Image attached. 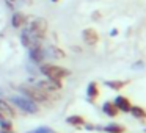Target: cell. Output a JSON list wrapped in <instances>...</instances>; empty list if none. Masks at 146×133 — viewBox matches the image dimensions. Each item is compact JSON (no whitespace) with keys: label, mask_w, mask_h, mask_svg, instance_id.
Returning <instances> with one entry per match:
<instances>
[{"label":"cell","mask_w":146,"mask_h":133,"mask_svg":"<svg viewBox=\"0 0 146 133\" xmlns=\"http://www.w3.org/2000/svg\"><path fill=\"white\" fill-rule=\"evenodd\" d=\"M27 20H29V17H27L24 13L14 11L13 16H11V25H13L14 28H22L24 25H27Z\"/></svg>","instance_id":"obj_10"},{"label":"cell","mask_w":146,"mask_h":133,"mask_svg":"<svg viewBox=\"0 0 146 133\" xmlns=\"http://www.w3.org/2000/svg\"><path fill=\"white\" fill-rule=\"evenodd\" d=\"M110 35H111V36H116V35H118V30H116V28H113V30L110 32Z\"/></svg>","instance_id":"obj_22"},{"label":"cell","mask_w":146,"mask_h":133,"mask_svg":"<svg viewBox=\"0 0 146 133\" xmlns=\"http://www.w3.org/2000/svg\"><path fill=\"white\" fill-rule=\"evenodd\" d=\"M55 133H57V132H55Z\"/></svg>","instance_id":"obj_24"},{"label":"cell","mask_w":146,"mask_h":133,"mask_svg":"<svg viewBox=\"0 0 146 133\" xmlns=\"http://www.w3.org/2000/svg\"><path fill=\"white\" fill-rule=\"evenodd\" d=\"M0 130H13V122H11V119L0 117Z\"/></svg>","instance_id":"obj_18"},{"label":"cell","mask_w":146,"mask_h":133,"mask_svg":"<svg viewBox=\"0 0 146 133\" xmlns=\"http://www.w3.org/2000/svg\"><path fill=\"white\" fill-rule=\"evenodd\" d=\"M19 92L25 97H29L30 100H33L35 103L38 105H50L54 99L50 97L49 94H46L42 89H39L36 85H21L19 88Z\"/></svg>","instance_id":"obj_1"},{"label":"cell","mask_w":146,"mask_h":133,"mask_svg":"<svg viewBox=\"0 0 146 133\" xmlns=\"http://www.w3.org/2000/svg\"><path fill=\"white\" fill-rule=\"evenodd\" d=\"M127 85H129L127 80H107V82H105V86L113 89V91H119V89H123L124 86H127Z\"/></svg>","instance_id":"obj_15"},{"label":"cell","mask_w":146,"mask_h":133,"mask_svg":"<svg viewBox=\"0 0 146 133\" xmlns=\"http://www.w3.org/2000/svg\"><path fill=\"white\" fill-rule=\"evenodd\" d=\"M102 111H104V114H107L108 117H116L118 114H119V110L116 108V105H115L113 102H105V103L102 105Z\"/></svg>","instance_id":"obj_13"},{"label":"cell","mask_w":146,"mask_h":133,"mask_svg":"<svg viewBox=\"0 0 146 133\" xmlns=\"http://www.w3.org/2000/svg\"><path fill=\"white\" fill-rule=\"evenodd\" d=\"M8 102H10L13 107L22 110L24 113H29V114L39 113V105L35 103L33 100H30L29 97H25V95H22V94H13V95H10V100H8Z\"/></svg>","instance_id":"obj_3"},{"label":"cell","mask_w":146,"mask_h":133,"mask_svg":"<svg viewBox=\"0 0 146 133\" xmlns=\"http://www.w3.org/2000/svg\"><path fill=\"white\" fill-rule=\"evenodd\" d=\"M47 20L42 19V17H35V19L30 22V25L27 27V30H29L30 36L33 38V41L36 42V44H41V41L44 39L46 33H47Z\"/></svg>","instance_id":"obj_4"},{"label":"cell","mask_w":146,"mask_h":133,"mask_svg":"<svg viewBox=\"0 0 146 133\" xmlns=\"http://www.w3.org/2000/svg\"><path fill=\"white\" fill-rule=\"evenodd\" d=\"M46 52V58H55V60H63L64 57H66V53H64L63 50H61L60 47H57V45H49L47 49H44Z\"/></svg>","instance_id":"obj_11"},{"label":"cell","mask_w":146,"mask_h":133,"mask_svg":"<svg viewBox=\"0 0 146 133\" xmlns=\"http://www.w3.org/2000/svg\"><path fill=\"white\" fill-rule=\"evenodd\" d=\"M82 38H83V42H85L86 45H96L99 42V33L98 30H94L93 27H90V28H85L82 32Z\"/></svg>","instance_id":"obj_7"},{"label":"cell","mask_w":146,"mask_h":133,"mask_svg":"<svg viewBox=\"0 0 146 133\" xmlns=\"http://www.w3.org/2000/svg\"><path fill=\"white\" fill-rule=\"evenodd\" d=\"M113 103L116 105V108L119 111H123V113H129L130 107H132L130 100L126 97V95H116V97H115V100H113Z\"/></svg>","instance_id":"obj_9"},{"label":"cell","mask_w":146,"mask_h":133,"mask_svg":"<svg viewBox=\"0 0 146 133\" xmlns=\"http://www.w3.org/2000/svg\"><path fill=\"white\" fill-rule=\"evenodd\" d=\"M50 2H54V3H57V2H60V0H50Z\"/></svg>","instance_id":"obj_23"},{"label":"cell","mask_w":146,"mask_h":133,"mask_svg":"<svg viewBox=\"0 0 146 133\" xmlns=\"http://www.w3.org/2000/svg\"><path fill=\"white\" fill-rule=\"evenodd\" d=\"M129 113L132 114L135 119H140V120H145L146 119V110L143 107H140V105H132Z\"/></svg>","instance_id":"obj_16"},{"label":"cell","mask_w":146,"mask_h":133,"mask_svg":"<svg viewBox=\"0 0 146 133\" xmlns=\"http://www.w3.org/2000/svg\"><path fill=\"white\" fill-rule=\"evenodd\" d=\"M66 122L72 127H83L86 124V120H85V117L80 116V114H72V116L66 117Z\"/></svg>","instance_id":"obj_14"},{"label":"cell","mask_w":146,"mask_h":133,"mask_svg":"<svg viewBox=\"0 0 146 133\" xmlns=\"http://www.w3.org/2000/svg\"><path fill=\"white\" fill-rule=\"evenodd\" d=\"M29 133H55V132L50 127H38V128L32 130V132H29Z\"/></svg>","instance_id":"obj_19"},{"label":"cell","mask_w":146,"mask_h":133,"mask_svg":"<svg viewBox=\"0 0 146 133\" xmlns=\"http://www.w3.org/2000/svg\"><path fill=\"white\" fill-rule=\"evenodd\" d=\"M0 133H16L14 130H0Z\"/></svg>","instance_id":"obj_21"},{"label":"cell","mask_w":146,"mask_h":133,"mask_svg":"<svg viewBox=\"0 0 146 133\" xmlns=\"http://www.w3.org/2000/svg\"><path fill=\"white\" fill-rule=\"evenodd\" d=\"M5 2H7V3H8V7H10V8H13V10L17 7V0H5Z\"/></svg>","instance_id":"obj_20"},{"label":"cell","mask_w":146,"mask_h":133,"mask_svg":"<svg viewBox=\"0 0 146 133\" xmlns=\"http://www.w3.org/2000/svg\"><path fill=\"white\" fill-rule=\"evenodd\" d=\"M39 72L49 80H57V82H61L63 78L71 75V70L66 69L63 66H58V64H52V63H42L39 66Z\"/></svg>","instance_id":"obj_2"},{"label":"cell","mask_w":146,"mask_h":133,"mask_svg":"<svg viewBox=\"0 0 146 133\" xmlns=\"http://www.w3.org/2000/svg\"><path fill=\"white\" fill-rule=\"evenodd\" d=\"M36 86H38L39 89H42L46 94H49L52 99H54L55 94H58V92L61 91V88H63V83H61V82H57V80L44 78V80H39V82H36Z\"/></svg>","instance_id":"obj_5"},{"label":"cell","mask_w":146,"mask_h":133,"mask_svg":"<svg viewBox=\"0 0 146 133\" xmlns=\"http://www.w3.org/2000/svg\"><path fill=\"white\" fill-rule=\"evenodd\" d=\"M29 57L35 64H39V66H41L46 60V52H44V49H42V45L39 44V45H35V47H30L29 49Z\"/></svg>","instance_id":"obj_6"},{"label":"cell","mask_w":146,"mask_h":133,"mask_svg":"<svg viewBox=\"0 0 146 133\" xmlns=\"http://www.w3.org/2000/svg\"><path fill=\"white\" fill-rule=\"evenodd\" d=\"M86 95H88L90 102H96L101 95V91H99V85L96 82L88 83V88H86Z\"/></svg>","instance_id":"obj_12"},{"label":"cell","mask_w":146,"mask_h":133,"mask_svg":"<svg viewBox=\"0 0 146 133\" xmlns=\"http://www.w3.org/2000/svg\"><path fill=\"white\" fill-rule=\"evenodd\" d=\"M102 130H104L105 133H124V132H126V127L121 125V124H115V122H113V124H108V125H105Z\"/></svg>","instance_id":"obj_17"},{"label":"cell","mask_w":146,"mask_h":133,"mask_svg":"<svg viewBox=\"0 0 146 133\" xmlns=\"http://www.w3.org/2000/svg\"><path fill=\"white\" fill-rule=\"evenodd\" d=\"M0 117H7V119H14L16 117L14 107L5 99H0Z\"/></svg>","instance_id":"obj_8"}]
</instances>
